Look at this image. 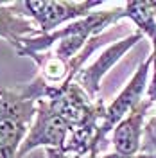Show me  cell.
I'll list each match as a JSON object with an SVG mask.
<instances>
[{
  "label": "cell",
  "instance_id": "obj_1",
  "mask_svg": "<svg viewBox=\"0 0 156 158\" xmlns=\"http://www.w3.org/2000/svg\"><path fill=\"white\" fill-rule=\"evenodd\" d=\"M120 20H122V7L109 11H93L88 16L70 22L54 32L25 38L16 52L18 56H27L34 59L45 50H49L52 45H56L54 56L70 63L93 36H99L106 29H111V25Z\"/></svg>",
  "mask_w": 156,
  "mask_h": 158
},
{
  "label": "cell",
  "instance_id": "obj_2",
  "mask_svg": "<svg viewBox=\"0 0 156 158\" xmlns=\"http://www.w3.org/2000/svg\"><path fill=\"white\" fill-rule=\"evenodd\" d=\"M38 95L27 85L0 88V158H18L22 142L36 117Z\"/></svg>",
  "mask_w": 156,
  "mask_h": 158
},
{
  "label": "cell",
  "instance_id": "obj_3",
  "mask_svg": "<svg viewBox=\"0 0 156 158\" xmlns=\"http://www.w3.org/2000/svg\"><path fill=\"white\" fill-rule=\"evenodd\" d=\"M13 9L18 15L34 22L41 34H49L65 27L70 22L84 18L90 13L101 7V0H25L13 2Z\"/></svg>",
  "mask_w": 156,
  "mask_h": 158
},
{
  "label": "cell",
  "instance_id": "obj_4",
  "mask_svg": "<svg viewBox=\"0 0 156 158\" xmlns=\"http://www.w3.org/2000/svg\"><path fill=\"white\" fill-rule=\"evenodd\" d=\"M151 63H153L151 56L144 59L138 65V69L135 70V74L131 76V79L126 83V86L120 90L117 97L106 106V111H104V117H102V122H101V128H99L97 133L99 146L108 137V133H111L117 128V124H120L131 111H135L146 101L144 95L147 94V86H149Z\"/></svg>",
  "mask_w": 156,
  "mask_h": 158
},
{
  "label": "cell",
  "instance_id": "obj_5",
  "mask_svg": "<svg viewBox=\"0 0 156 158\" xmlns=\"http://www.w3.org/2000/svg\"><path fill=\"white\" fill-rule=\"evenodd\" d=\"M70 133H72V128L68 122L50 108V104L45 99H39L36 117L31 124L25 140L22 142L18 158H23L27 153H31L36 148L65 151Z\"/></svg>",
  "mask_w": 156,
  "mask_h": 158
},
{
  "label": "cell",
  "instance_id": "obj_6",
  "mask_svg": "<svg viewBox=\"0 0 156 158\" xmlns=\"http://www.w3.org/2000/svg\"><path fill=\"white\" fill-rule=\"evenodd\" d=\"M142 40H144V34H142L140 31H133L129 36L113 41L111 45H108L106 49L99 54L97 59H95L93 63H90L88 67H84V69L81 70L77 76L74 77V81H76L92 99H95L97 94H99V90H101V83H102V79L106 77V74L113 69L137 43H140Z\"/></svg>",
  "mask_w": 156,
  "mask_h": 158
},
{
  "label": "cell",
  "instance_id": "obj_7",
  "mask_svg": "<svg viewBox=\"0 0 156 158\" xmlns=\"http://www.w3.org/2000/svg\"><path fill=\"white\" fill-rule=\"evenodd\" d=\"M153 102L146 99L135 111H131L117 128L111 131V144L115 148V153L122 156L133 158L140 155L142 148V137H144V126H146V117Z\"/></svg>",
  "mask_w": 156,
  "mask_h": 158
},
{
  "label": "cell",
  "instance_id": "obj_8",
  "mask_svg": "<svg viewBox=\"0 0 156 158\" xmlns=\"http://www.w3.org/2000/svg\"><path fill=\"white\" fill-rule=\"evenodd\" d=\"M41 32L34 25V22L18 15L11 4L0 2V38L7 40L14 50L20 49L22 41L31 36H39Z\"/></svg>",
  "mask_w": 156,
  "mask_h": 158
},
{
  "label": "cell",
  "instance_id": "obj_9",
  "mask_svg": "<svg viewBox=\"0 0 156 158\" xmlns=\"http://www.w3.org/2000/svg\"><path fill=\"white\" fill-rule=\"evenodd\" d=\"M131 20L137 31L144 34V38L149 41L156 36V13L153 2H140V0H131L122 6V20Z\"/></svg>",
  "mask_w": 156,
  "mask_h": 158
},
{
  "label": "cell",
  "instance_id": "obj_10",
  "mask_svg": "<svg viewBox=\"0 0 156 158\" xmlns=\"http://www.w3.org/2000/svg\"><path fill=\"white\" fill-rule=\"evenodd\" d=\"M140 155H156V115L147 118L146 126H144Z\"/></svg>",
  "mask_w": 156,
  "mask_h": 158
},
{
  "label": "cell",
  "instance_id": "obj_11",
  "mask_svg": "<svg viewBox=\"0 0 156 158\" xmlns=\"http://www.w3.org/2000/svg\"><path fill=\"white\" fill-rule=\"evenodd\" d=\"M151 45H153V52H151V79H149V86H147V99L156 104V36L154 40H151Z\"/></svg>",
  "mask_w": 156,
  "mask_h": 158
},
{
  "label": "cell",
  "instance_id": "obj_12",
  "mask_svg": "<svg viewBox=\"0 0 156 158\" xmlns=\"http://www.w3.org/2000/svg\"><path fill=\"white\" fill-rule=\"evenodd\" d=\"M47 158H95V156H79V155H68L61 149H45Z\"/></svg>",
  "mask_w": 156,
  "mask_h": 158
},
{
  "label": "cell",
  "instance_id": "obj_13",
  "mask_svg": "<svg viewBox=\"0 0 156 158\" xmlns=\"http://www.w3.org/2000/svg\"><path fill=\"white\" fill-rule=\"evenodd\" d=\"M95 158H127V156H122V155H118V153H109V155H102V156H95ZM135 158V156H133Z\"/></svg>",
  "mask_w": 156,
  "mask_h": 158
},
{
  "label": "cell",
  "instance_id": "obj_14",
  "mask_svg": "<svg viewBox=\"0 0 156 158\" xmlns=\"http://www.w3.org/2000/svg\"><path fill=\"white\" fill-rule=\"evenodd\" d=\"M135 158H156V155H137Z\"/></svg>",
  "mask_w": 156,
  "mask_h": 158
}]
</instances>
